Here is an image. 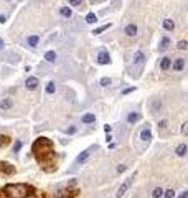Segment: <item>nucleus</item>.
Returning a JSON list of instances; mask_svg holds the SVG:
<instances>
[{
    "label": "nucleus",
    "instance_id": "1",
    "mask_svg": "<svg viewBox=\"0 0 188 198\" xmlns=\"http://www.w3.org/2000/svg\"><path fill=\"white\" fill-rule=\"evenodd\" d=\"M3 193L7 198H27L30 195V187L23 183H12V185H5Z\"/></svg>",
    "mask_w": 188,
    "mask_h": 198
},
{
    "label": "nucleus",
    "instance_id": "2",
    "mask_svg": "<svg viewBox=\"0 0 188 198\" xmlns=\"http://www.w3.org/2000/svg\"><path fill=\"white\" fill-rule=\"evenodd\" d=\"M96 147H89V148H86V150H83L81 154L76 157V160H74V165H83V164H86V162L89 160V157H91V152L94 150Z\"/></svg>",
    "mask_w": 188,
    "mask_h": 198
},
{
    "label": "nucleus",
    "instance_id": "3",
    "mask_svg": "<svg viewBox=\"0 0 188 198\" xmlns=\"http://www.w3.org/2000/svg\"><path fill=\"white\" fill-rule=\"evenodd\" d=\"M132 180H134V177H132V178H127V180L122 183V185L119 187V190H117V193H116L117 198H122V196L125 195V192H127V190L130 188V185H132Z\"/></svg>",
    "mask_w": 188,
    "mask_h": 198
},
{
    "label": "nucleus",
    "instance_id": "4",
    "mask_svg": "<svg viewBox=\"0 0 188 198\" xmlns=\"http://www.w3.org/2000/svg\"><path fill=\"white\" fill-rule=\"evenodd\" d=\"M140 140L144 144H149L152 140V130H150V127L149 126H145L144 129L140 130Z\"/></svg>",
    "mask_w": 188,
    "mask_h": 198
},
{
    "label": "nucleus",
    "instance_id": "5",
    "mask_svg": "<svg viewBox=\"0 0 188 198\" xmlns=\"http://www.w3.org/2000/svg\"><path fill=\"white\" fill-rule=\"evenodd\" d=\"M97 63H99V65H109L111 63V56L106 50H102V51L97 55Z\"/></svg>",
    "mask_w": 188,
    "mask_h": 198
},
{
    "label": "nucleus",
    "instance_id": "6",
    "mask_svg": "<svg viewBox=\"0 0 188 198\" xmlns=\"http://www.w3.org/2000/svg\"><path fill=\"white\" fill-rule=\"evenodd\" d=\"M0 170L3 173H7V175H13L15 173V167L12 164H8V162H0Z\"/></svg>",
    "mask_w": 188,
    "mask_h": 198
},
{
    "label": "nucleus",
    "instance_id": "7",
    "mask_svg": "<svg viewBox=\"0 0 188 198\" xmlns=\"http://www.w3.org/2000/svg\"><path fill=\"white\" fill-rule=\"evenodd\" d=\"M25 88H27V89H30V91L36 89V88H38V78H35V76L27 78V81H25Z\"/></svg>",
    "mask_w": 188,
    "mask_h": 198
},
{
    "label": "nucleus",
    "instance_id": "8",
    "mask_svg": "<svg viewBox=\"0 0 188 198\" xmlns=\"http://www.w3.org/2000/svg\"><path fill=\"white\" fill-rule=\"evenodd\" d=\"M124 33L127 35V37H135V35L139 33V28H137V25H135V23H129L127 27H125Z\"/></svg>",
    "mask_w": 188,
    "mask_h": 198
},
{
    "label": "nucleus",
    "instance_id": "9",
    "mask_svg": "<svg viewBox=\"0 0 188 198\" xmlns=\"http://www.w3.org/2000/svg\"><path fill=\"white\" fill-rule=\"evenodd\" d=\"M13 107V99L12 97H5L0 101V109L2 111H10V109Z\"/></svg>",
    "mask_w": 188,
    "mask_h": 198
},
{
    "label": "nucleus",
    "instance_id": "10",
    "mask_svg": "<svg viewBox=\"0 0 188 198\" xmlns=\"http://www.w3.org/2000/svg\"><path fill=\"white\" fill-rule=\"evenodd\" d=\"M170 68H172V59H170L168 56L160 59V69H162V71H168Z\"/></svg>",
    "mask_w": 188,
    "mask_h": 198
},
{
    "label": "nucleus",
    "instance_id": "11",
    "mask_svg": "<svg viewBox=\"0 0 188 198\" xmlns=\"http://www.w3.org/2000/svg\"><path fill=\"white\" fill-rule=\"evenodd\" d=\"M27 46H30V48H35L38 45V41H40V37L38 35H30V37H27Z\"/></svg>",
    "mask_w": 188,
    "mask_h": 198
},
{
    "label": "nucleus",
    "instance_id": "12",
    "mask_svg": "<svg viewBox=\"0 0 188 198\" xmlns=\"http://www.w3.org/2000/svg\"><path fill=\"white\" fill-rule=\"evenodd\" d=\"M173 69L175 71H182L183 68H185V58H177L175 61H173Z\"/></svg>",
    "mask_w": 188,
    "mask_h": 198
},
{
    "label": "nucleus",
    "instance_id": "13",
    "mask_svg": "<svg viewBox=\"0 0 188 198\" xmlns=\"http://www.w3.org/2000/svg\"><path fill=\"white\" fill-rule=\"evenodd\" d=\"M140 112H129L127 114V122L129 124H135L137 121H140Z\"/></svg>",
    "mask_w": 188,
    "mask_h": 198
},
{
    "label": "nucleus",
    "instance_id": "14",
    "mask_svg": "<svg viewBox=\"0 0 188 198\" xmlns=\"http://www.w3.org/2000/svg\"><path fill=\"white\" fill-rule=\"evenodd\" d=\"M186 152H188V145H186V144H180V145L175 148V154L178 155V157H183V155H186Z\"/></svg>",
    "mask_w": 188,
    "mask_h": 198
},
{
    "label": "nucleus",
    "instance_id": "15",
    "mask_svg": "<svg viewBox=\"0 0 188 198\" xmlns=\"http://www.w3.org/2000/svg\"><path fill=\"white\" fill-rule=\"evenodd\" d=\"M170 46V38L168 37H163L162 40H160V45H158V50L160 51H165L167 48Z\"/></svg>",
    "mask_w": 188,
    "mask_h": 198
},
{
    "label": "nucleus",
    "instance_id": "16",
    "mask_svg": "<svg viewBox=\"0 0 188 198\" xmlns=\"http://www.w3.org/2000/svg\"><path fill=\"white\" fill-rule=\"evenodd\" d=\"M163 28H165L167 31H173V30H175V23H173V20L165 18V20H163Z\"/></svg>",
    "mask_w": 188,
    "mask_h": 198
},
{
    "label": "nucleus",
    "instance_id": "17",
    "mask_svg": "<svg viewBox=\"0 0 188 198\" xmlns=\"http://www.w3.org/2000/svg\"><path fill=\"white\" fill-rule=\"evenodd\" d=\"M144 59H145L144 53H142V51H135V55H134V65H140V63H144Z\"/></svg>",
    "mask_w": 188,
    "mask_h": 198
},
{
    "label": "nucleus",
    "instance_id": "18",
    "mask_svg": "<svg viewBox=\"0 0 188 198\" xmlns=\"http://www.w3.org/2000/svg\"><path fill=\"white\" fill-rule=\"evenodd\" d=\"M45 59H46L48 63H55L56 61V53L55 51H46L45 53Z\"/></svg>",
    "mask_w": 188,
    "mask_h": 198
},
{
    "label": "nucleus",
    "instance_id": "19",
    "mask_svg": "<svg viewBox=\"0 0 188 198\" xmlns=\"http://www.w3.org/2000/svg\"><path fill=\"white\" fill-rule=\"evenodd\" d=\"M81 121L84 122V124H92L94 121H96V116H94V114H84L81 117Z\"/></svg>",
    "mask_w": 188,
    "mask_h": 198
},
{
    "label": "nucleus",
    "instance_id": "20",
    "mask_svg": "<svg viewBox=\"0 0 188 198\" xmlns=\"http://www.w3.org/2000/svg\"><path fill=\"white\" fill-rule=\"evenodd\" d=\"M60 13L63 17H66V18H71V15H73V12H71V8L69 7H61L60 8Z\"/></svg>",
    "mask_w": 188,
    "mask_h": 198
},
{
    "label": "nucleus",
    "instance_id": "21",
    "mask_svg": "<svg viewBox=\"0 0 188 198\" xmlns=\"http://www.w3.org/2000/svg\"><path fill=\"white\" fill-rule=\"evenodd\" d=\"M163 192H165L163 188H160V187H155L154 192H152V196H154V198H160V196H163Z\"/></svg>",
    "mask_w": 188,
    "mask_h": 198
},
{
    "label": "nucleus",
    "instance_id": "22",
    "mask_svg": "<svg viewBox=\"0 0 188 198\" xmlns=\"http://www.w3.org/2000/svg\"><path fill=\"white\" fill-rule=\"evenodd\" d=\"M7 58H10L8 61H12V63H18L20 61V55H15V53H7Z\"/></svg>",
    "mask_w": 188,
    "mask_h": 198
},
{
    "label": "nucleus",
    "instance_id": "23",
    "mask_svg": "<svg viewBox=\"0 0 188 198\" xmlns=\"http://www.w3.org/2000/svg\"><path fill=\"white\" fill-rule=\"evenodd\" d=\"M55 91H56V84H55L53 81H50V83L46 84V93L48 94H53Z\"/></svg>",
    "mask_w": 188,
    "mask_h": 198
},
{
    "label": "nucleus",
    "instance_id": "24",
    "mask_svg": "<svg viewBox=\"0 0 188 198\" xmlns=\"http://www.w3.org/2000/svg\"><path fill=\"white\" fill-rule=\"evenodd\" d=\"M107 28H111V23H106V25H102V27L96 28V30H94L92 33H94V35H99V33H102V31H106Z\"/></svg>",
    "mask_w": 188,
    "mask_h": 198
},
{
    "label": "nucleus",
    "instance_id": "25",
    "mask_svg": "<svg viewBox=\"0 0 188 198\" xmlns=\"http://www.w3.org/2000/svg\"><path fill=\"white\" fill-rule=\"evenodd\" d=\"M177 48H178V50H188V41L180 40L178 43H177Z\"/></svg>",
    "mask_w": 188,
    "mask_h": 198
},
{
    "label": "nucleus",
    "instance_id": "26",
    "mask_svg": "<svg viewBox=\"0 0 188 198\" xmlns=\"http://www.w3.org/2000/svg\"><path fill=\"white\" fill-rule=\"evenodd\" d=\"M86 22H88V23H94V22H97L96 15H94V13H88V15H86Z\"/></svg>",
    "mask_w": 188,
    "mask_h": 198
},
{
    "label": "nucleus",
    "instance_id": "27",
    "mask_svg": "<svg viewBox=\"0 0 188 198\" xmlns=\"http://www.w3.org/2000/svg\"><path fill=\"white\" fill-rule=\"evenodd\" d=\"M163 196H165V198H173V196H175V190H172V188L165 190V192H163Z\"/></svg>",
    "mask_w": 188,
    "mask_h": 198
},
{
    "label": "nucleus",
    "instance_id": "28",
    "mask_svg": "<svg viewBox=\"0 0 188 198\" xmlns=\"http://www.w3.org/2000/svg\"><path fill=\"white\" fill-rule=\"evenodd\" d=\"M180 132H182V136H188V121L182 124V129H180Z\"/></svg>",
    "mask_w": 188,
    "mask_h": 198
},
{
    "label": "nucleus",
    "instance_id": "29",
    "mask_svg": "<svg viewBox=\"0 0 188 198\" xmlns=\"http://www.w3.org/2000/svg\"><path fill=\"white\" fill-rule=\"evenodd\" d=\"M22 145H23V142H22V140H17V142H15V145H13V154H17V152H18L20 148H22Z\"/></svg>",
    "mask_w": 188,
    "mask_h": 198
},
{
    "label": "nucleus",
    "instance_id": "30",
    "mask_svg": "<svg viewBox=\"0 0 188 198\" xmlns=\"http://www.w3.org/2000/svg\"><path fill=\"white\" fill-rule=\"evenodd\" d=\"M167 126H168V121H167V119H162V121L158 122V129H160V130L167 129Z\"/></svg>",
    "mask_w": 188,
    "mask_h": 198
},
{
    "label": "nucleus",
    "instance_id": "31",
    "mask_svg": "<svg viewBox=\"0 0 188 198\" xmlns=\"http://www.w3.org/2000/svg\"><path fill=\"white\" fill-rule=\"evenodd\" d=\"M111 83H112L111 78H102V79H101V86H109Z\"/></svg>",
    "mask_w": 188,
    "mask_h": 198
},
{
    "label": "nucleus",
    "instance_id": "32",
    "mask_svg": "<svg viewBox=\"0 0 188 198\" xmlns=\"http://www.w3.org/2000/svg\"><path fill=\"white\" fill-rule=\"evenodd\" d=\"M7 144H8V137L7 136H0V147L7 145Z\"/></svg>",
    "mask_w": 188,
    "mask_h": 198
},
{
    "label": "nucleus",
    "instance_id": "33",
    "mask_svg": "<svg viewBox=\"0 0 188 198\" xmlns=\"http://www.w3.org/2000/svg\"><path fill=\"white\" fill-rule=\"evenodd\" d=\"M125 170H127V165H125V164H121L119 167H117V173H122Z\"/></svg>",
    "mask_w": 188,
    "mask_h": 198
},
{
    "label": "nucleus",
    "instance_id": "34",
    "mask_svg": "<svg viewBox=\"0 0 188 198\" xmlns=\"http://www.w3.org/2000/svg\"><path fill=\"white\" fill-rule=\"evenodd\" d=\"M64 132H66V134H74V132H76V127H74V126H71V127H68V129H66Z\"/></svg>",
    "mask_w": 188,
    "mask_h": 198
},
{
    "label": "nucleus",
    "instance_id": "35",
    "mask_svg": "<svg viewBox=\"0 0 188 198\" xmlns=\"http://www.w3.org/2000/svg\"><path fill=\"white\" fill-rule=\"evenodd\" d=\"M134 91H135V88L132 86V88H127V89H124V91H122V94L125 96V94H129V93H134Z\"/></svg>",
    "mask_w": 188,
    "mask_h": 198
},
{
    "label": "nucleus",
    "instance_id": "36",
    "mask_svg": "<svg viewBox=\"0 0 188 198\" xmlns=\"http://www.w3.org/2000/svg\"><path fill=\"white\" fill-rule=\"evenodd\" d=\"M81 2H83V0H69V3H71L73 7H76V5H81Z\"/></svg>",
    "mask_w": 188,
    "mask_h": 198
},
{
    "label": "nucleus",
    "instance_id": "37",
    "mask_svg": "<svg viewBox=\"0 0 188 198\" xmlns=\"http://www.w3.org/2000/svg\"><path fill=\"white\" fill-rule=\"evenodd\" d=\"M178 198H188V190H183L182 193H180V196Z\"/></svg>",
    "mask_w": 188,
    "mask_h": 198
},
{
    "label": "nucleus",
    "instance_id": "38",
    "mask_svg": "<svg viewBox=\"0 0 188 198\" xmlns=\"http://www.w3.org/2000/svg\"><path fill=\"white\" fill-rule=\"evenodd\" d=\"M5 20H7L5 15H0V23H5Z\"/></svg>",
    "mask_w": 188,
    "mask_h": 198
},
{
    "label": "nucleus",
    "instance_id": "39",
    "mask_svg": "<svg viewBox=\"0 0 188 198\" xmlns=\"http://www.w3.org/2000/svg\"><path fill=\"white\" fill-rule=\"evenodd\" d=\"M2 48H3V40L0 38V50H2Z\"/></svg>",
    "mask_w": 188,
    "mask_h": 198
},
{
    "label": "nucleus",
    "instance_id": "40",
    "mask_svg": "<svg viewBox=\"0 0 188 198\" xmlns=\"http://www.w3.org/2000/svg\"><path fill=\"white\" fill-rule=\"evenodd\" d=\"M27 198H36V196H35V195H28V196H27Z\"/></svg>",
    "mask_w": 188,
    "mask_h": 198
},
{
    "label": "nucleus",
    "instance_id": "41",
    "mask_svg": "<svg viewBox=\"0 0 188 198\" xmlns=\"http://www.w3.org/2000/svg\"><path fill=\"white\" fill-rule=\"evenodd\" d=\"M117 2H119V0H112V3H117Z\"/></svg>",
    "mask_w": 188,
    "mask_h": 198
},
{
    "label": "nucleus",
    "instance_id": "42",
    "mask_svg": "<svg viewBox=\"0 0 188 198\" xmlns=\"http://www.w3.org/2000/svg\"><path fill=\"white\" fill-rule=\"evenodd\" d=\"M91 2H97V0H91Z\"/></svg>",
    "mask_w": 188,
    "mask_h": 198
}]
</instances>
